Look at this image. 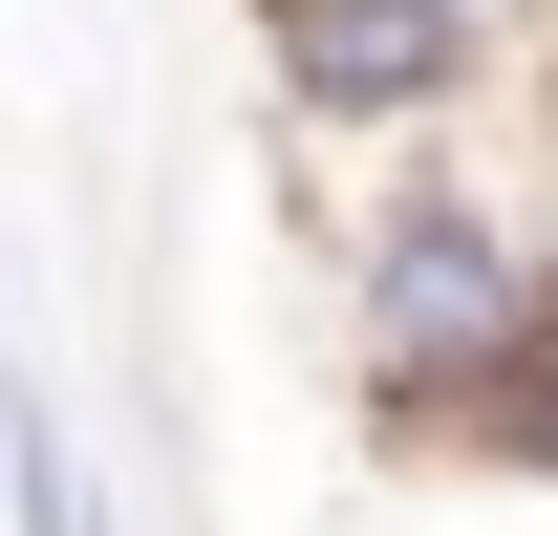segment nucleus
<instances>
[{
	"label": "nucleus",
	"instance_id": "obj_1",
	"mask_svg": "<svg viewBox=\"0 0 558 536\" xmlns=\"http://www.w3.org/2000/svg\"><path fill=\"white\" fill-rule=\"evenodd\" d=\"M537 301H558L537 194H515V172H473V150H409V172H387V215L344 236V387H365V429L409 451V429L473 387Z\"/></svg>",
	"mask_w": 558,
	"mask_h": 536
},
{
	"label": "nucleus",
	"instance_id": "obj_2",
	"mask_svg": "<svg viewBox=\"0 0 558 536\" xmlns=\"http://www.w3.org/2000/svg\"><path fill=\"white\" fill-rule=\"evenodd\" d=\"M537 65V0H258V86L301 150H451Z\"/></svg>",
	"mask_w": 558,
	"mask_h": 536
},
{
	"label": "nucleus",
	"instance_id": "obj_3",
	"mask_svg": "<svg viewBox=\"0 0 558 536\" xmlns=\"http://www.w3.org/2000/svg\"><path fill=\"white\" fill-rule=\"evenodd\" d=\"M0 536H108V494H86V451H65L44 387H0Z\"/></svg>",
	"mask_w": 558,
	"mask_h": 536
}]
</instances>
